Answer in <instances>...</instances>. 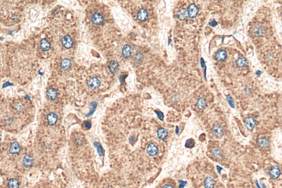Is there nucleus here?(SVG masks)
Listing matches in <instances>:
<instances>
[{
  "mask_svg": "<svg viewBox=\"0 0 282 188\" xmlns=\"http://www.w3.org/2000/svg\"><path fill=\"white\" fill-rule=\"evenodd\" d=\"M132 52V49L131 46L126 45L124 46L122 50V55L123 58H127L131 56Z\"/></svg>",
  "mask_w": 282,
  "mask_h": 188,
  "instance_id": "nucleus-10",
  "label": "nucleus"
},
{
  "mask_svg": "<svg viewBox=\"0 0 282 188\" xmlns=\"http://www.w3.org/2000/svg\"><path fill=\"white\" fill-rule=\"evenodd\" d=\"M280 170L277 166H273L270 169V175L274 179L278 178L280 175Z\"/></svg>",
  "mask_w": 282,
  "mask_h": 188,
  "instance_id": "nucleus-14",
  "label": "nucleus"
},
{
  "mask_svg": "<svg viewBox=\"0 0 282 188\" xmlns=\"http://www.w3.org/2000/svg\"><path fill=\"white\" fill-rule=\"evenodd\" d=\"M98 75H90L87 78V86L92 91L98 90L101 86V78L98 77Z\"/></svg>",
  "mask_w": 282,
  "mask_h": 188,
  "instance_id": "nucleus-2",
  "label": "nucleus"
},
{
  "mask_svg": "<svg viewBox=\"0 0 282 188\" xmlns=\"http://www.w3.org/2000/svg\"><path fill=\"white\" fill-rule=\"evenodd\" d=\"M61 43L66 49H70L73 47V40L70 35H66L61 39Z\"/></svg>",
  "mask_w": 282,
  "mask_h": 188,
  "instance_id": "nucleus-4",
  "label": "nucleus"
},
{
  "mask_svg": "<svg viewBox=\"0 0 282 188\" xmlns=\"http://www.w3.org/2000/svg\"><path fill=\"white\" fill-rule=\"evenodd\" d=\"M227 57L226 52H225L224 50H220L217 52L216 58V59L218 60V61L222 62L224 61Z\"/></svg>",
  "mask_w": 282,
  "mask_h": 188,
  "instance_id": "nucleus-17",
  "label": "nucleus"
},
{
  "mask_svg": "<svg viewBox=\"0 0 282 188\" xmlns=\"http://www.w3.org/2000/svg\"><path fill=\"white\" fill-rule=\"evenodd\" d=\"M33 158L29 156H26L23 159V163L26 167H29L32 165L33 163Z\"/></svg>",
  "mask_w": 282,
  "mask_h": 188,
  "instance_id": "nucleus-19",
  "label": "nucleus"
},
{
  "mask_svg": "<svg viewBox=\"0 0 282 188\" xmlns=\"http://www.w3.org/2000/svg\"><path fill=\"white\" fill-rule=\"evenodd\" d=\"M268 140H267L266 138H260L258 140V143H259V145L261 147H266L268 144Z\"/></svg>",
  "mask_w": 282,
  "mask_h": 188,
  "instance_id": "nucleus-25",
  "label": "nucleus"
},
{
  "mask_svg": "<svg viewBox=\"0 0 282 188\" xmlns=\"http://www.w3.org/2000/svg\"><path fill=\"white\" fill-rule=\"evenodd\" d=\"M167 135H168V132H167V131L165 129L160 128L159 130H158L157 136H158V137L160 140L165 139Z\"/></svg>",
  "mask_w": 282,
  "mask_h": 188,
  "instance_id": "nucleus-16",
  "label": "nucleus"
},
{
  "mask_svg": "<svg viewBox=\"0 0 282 188\" xmlns=\"http://www.w3.org/2000/svg\"><path fill=\"white\" fill-rule=\"evenodd\" d=\"M247 64L246 59L243 57H239L237 60V65L239 67H244Z\"/></svg>",
  "mask_w": 282,
  "mask_h": 188,
  "instance_id": "nucleus-23",
  "label": "nucleus"
},
{
  "mask_svg": "<svg viewBox=\"0 0 282 188\" xmlns=\"http://www.w3.org/2000/svg\"><path fill=\"white\" fill-rule=\"evenodd\" d=\"M20 147L17 142L13 143L9 149V152L12 154H17L20 152Z\"/></svg>",
  "mask_w": 282,
  "mask_h": 188,
  "instance_id": "nucleus-15",
  "label": "nucleus"
},
{
  "mask_svg": "<svg viewBox=\"0 0 282 188\" xmlns=\"http://www.w3.org/2000/svg\"><path fill=\"white\" fill-rule=\"evenodd\" d=\"M194 145V141L193 140H188L186 143V146L187 147H192Z\"/></svg>",
  "mask_w": 282,
  "mask_h": 188,
  "instance_id": "nucleus-27",
  "label": "nucleus"
},
{
  "mask_svg": "<svg viewBox=\"0 0 282 188\" xmlns=\"http://www.w3.org/2000/svg\"><path fill=\"white\" fill-rule=\"evenodd\" d=\"M163 188H173V186H172V185H170V184H166V185H164V186L163 187Z\"/></svg>",
  "mask_w": 282,
  "mask_h": 188,
  "instance_id": "nucleus-29",
  "label": "nucleus"
},
{
  "mask_svg": "<svg viewBox=\"0 0 282 188\" xmlns=\"http://www.w3.org/2000/svg\"><path fill=\"white\" fill-rule=\"evenodd\" d=\"M215 181L211 177H207L204 182V186L205 188H214L215 186Z\"/></svg>",
  "mask_w": 282,
  "mask_h": 188,
  "instance_id": "nucleus-11",
  "label": "nucleus"
},
{
  "mask_svg": "<svg viewBox=\"0 0 282 188\" xmlns=\"http://www.w3.org/2000/svg\"><path fill=\"white\" fill-rule=\"evenodd\" d=\"M213 132L216 137H221L223 135V129L221 126L217 125L214 127L213 129Z\"/></svg>",
  "mask_w": 282,
  "mask_h": 188,
  "instance_id": "nucleus-13",
  "label": "nucleus"
},
{
  "mask_svg": "<svg viewBox=\"0 0 282 188\" xmlns=\"http://www.w3.org/2000/svg\"><path fill=\"white\" fill-rule=\"evenodd\" d=\"M40 48L43 51L47 52L50 49L51 44L47 39L43 38L40 41Z\"/></svg>",
  "mask_w": 282,
  "mask_h": 188,
  "instance_id": "nucleus-7",
  "label": "nucleus"
},
{
  "mask_svg": "<svg viewBox=\"0 0 282 188\" xmlns=\"http://www.w3.org/2000/svg\"><path fill=\"white\" fill-rule=\"evenodd\" d=\"M8 185L9 188H19V182L15 178L11 179Z\"/></svg>",
  "mask_w": 282,
  "mask_h": 188,
  "instance_id": "nucleus-21",
  "label": "nucleus"
},
{
  "mask_svg": "<svg viewBox=\"0 0 282 188\" xmlns=\"http://www.w3.org/2000/svg\"><path fill=\"white\" fill-rule=\"evenodd\" d=\"M245 125L249 130H252L256 125V121L252 117H249L246 119Z\"/></svg>",
  "mask_w": 282,
  "mask_h": 188,
  "instance_id": "nucleus-9",
  "label": "nucleus"
},
{
  "mask_svg": "<svg viewBox=\"0 0 282 188\" xmlns=\"http://www.w3.org/2000/svg\"><path fill=\"white\" fill-rule=\"evenodd\" d=\"M198 12L199 9L194 3H192L189 6L187 10V13L190 17L192 18H195L197 16Z\"/></svg>",
  "mask_w": 282,
  "mask_h": 188,
  "instance_id": "nucleus-6",
  "label": "nucleus"
},
{
  "mask_svg": "<svg viewBox=\"0 0 282 188\" xmlns=\"http://www.w3.org/2000/svg\"><path fill=\"white\" fill-rule=\"evenodd\" d=\"M119 65L117 64V62L115 61H112L109 64V69L110 71L112 73H115L116 72L117 69H118Z\"/></svg>",
  "mask_w": 282,
  "mask_h": 188,
  "instance_id": "nucleus-22",
  "label": "nucleus"
},
{
  "mask_svg": "<svg viewBox=\"0 0 282 188\" xmlns=\"http://www.w3.org/2000/svg\"><path fill=\"white\" fill-rule=\"evenodd\" d=\"M213 155L217 157H219L221 155V151L219 148H215L212 150Z\"/></svg>",
  "mask_w": 282,
  "mask_h": 188,
  "instance_id": "nucleus-26",
  "label": "nucleus"
},
{
  "mask_svg": "<svg viewBox=\"0 0 282 188\" xmlns=\"http://www.w3.org/2000/svg\"><path fill=\"white\" fill-rule=\"evenodd\" d=\"M105 14L104 12H99V10L90 12V22L96 26L102 25L105 21Z\"/></svg>",
  "mask_w": 282,
  "mask_h": 188,
  "instance_id": "nucleus-1",
  "label": "nucleus"
},
{
  "mask_svg": "<svg viewBox=\"0 0 282 188\" xmlns=\"http://www.w3.org/2000/svg\"><path fill=\"white\" fill-rule=\"evenodd\" d=\"M147 152L149 156H155L157 155L158 152V147L154 144V143H150L148 145L147 147Z\"/></svg>",
  "mask_w": 282,
  "mask_h": 188,
  "instance_id": "nucleus-5",
  "label": "nucleus"
},
{
  "mask_svg": "<svg viewBox=\"0 0 282 188\" xmlns=\"http://www.w3.org/2000/svg\"><path fill=\"white\" fill-rule=\"evenodd\" d=\"M137 20L141 22H145L147 20L149 17V12L145 8H139L136 13Z\"/></svg>",
  "mask_w": 282,
  "mask_h": 188,
  "instance_id": "nucleus-3",
  "label": "nucleus"
},
{
  "mask_svg": "<svg viewBox=\"0 0 282 188\" xmlns=\"http://www.w3.org/2000/svg\"><path fill=\"white\" fill-rule=\"evenodd\" d=\"M196 105H197V107L199 108V109L203 110L206 107V105H207L206 100L204 98H199V99L197 100Z\"/></svg>",
  "mask_w": 282,
  "mask_h": 188,
  "instance_id": "nucleus-18",
  "label": "nucleus"
},
{
  "mask_svg": "<svg viewBox=\"0 0 282 188\" xmlns=\"http://www.w3.org/2000/svg\"><path fill=\"white\" fill-rule=\"evenodd\" d=\"M209 24H210L211 26H217V22H216L215 20H212V21L211 22H209Z\"/></svg>",
  "mask_w": 282,
  "mask_h": 188,
  "instance_id": "nucleus-28",
  "label": "nucleus"
},
{
  "mask_svg": "<svg viewBox=\"0 0 282 188\" xmlns=\"http://www.w3.org/2000/svg\"><path fill=\"white\" fill-rule=\"evenodd\" d=\"M71 65V61L68 58H64L61 62V67L64 70H67Z\"/></svg>",
  "mask_w": 282,
  "mask_h": 188,
  "instance_id": "nucleus-20",
  "label": "nucleus"
},
{
  "mask_svg": "<svg viewBox=\"0 0 282 188\" xmlns=\"http://www.w3.org/2000/svg\"><path fill=\"white\" fill-rule=\"evenodd\" d=\"M188 16V13H187V11L185 10V9H182L179 12V14H178V17L179 18V20H185L187 17Z\"/></svg>",
  "mask_w": 282,
  "mask_h": 188,
  "instance_id": "nucleus-24",
  "label": "nucleus"
},
{
  "mask_svg": "<svg viewBox=\"0 0 282 188\" xmlns=\"http://www.w3.org/2000/svg\"><path fill=\"white\" fill-rule=\"evenodd\" d=\"M58 115L54 113H51L47 115V123L50 125H54L55 124L57 123L58 121Z\"/></svg>",
  "mask_w": 282,
  "mask_h": 188,
  "instance_id": "nucleus-8",
  "label": "nucleus"
},
{
  "mask_svg": "<svg viewBox=\"0 0 282 188\" xmlns=\"http://www.w3.org/2000/svg\"><path fill=\"white\" fill-rule=\"evenodd\" d=\"M46 95L47 97L52 100H55L58 96V91L54 88H49L46 92Z\"/></svg>",
  "mask_w": 282,
  "mask_h": 188,
  "instance_id": "nucleus-12",
  "label": "nucleus"
}]
</instances>
